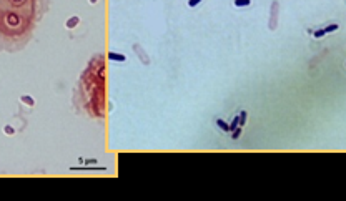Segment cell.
<instances>
[{"label": "cell", "mask_w": 346, "mask_h": 201, "mask_svg": "<svg viewBox=\"0 0 346 201\" xmlns=\"http://www.w3.org/2000/svg\"><path fill=\"white\" fill-rule=\"evenodd\" d=\"M235 5L236 7H246V5H250V0H235Z\"/></svg>", "instance_id": "cell-6"}, {"label": "cell", "mask_w": 346, "mask_h": 201, "mask_svg": "<svg viewBox=\"0 0 346 201\" xmlns=\"http://www.w3.org/2000/svg\"><path fill=\"white\" fill-rule=\"evenodd\" d=\"M201 0H188V7H196Z\"/></svg>", "instance_id": "cell-8"}, {"label": "cell", "mask_w": 346, "mask_h": 201, "mask_svg": "<svg viewBox=\"0 0 346 201\" xmlns=\"http://www.w3.org/2000/svg\"><path fill=\"white\" fill-rule=\"evenodd\" d=\"M78 23H80V18L75 15V17H72V18H68V20H67L65 27H67V28H75Z\"/></svg>", "instance_id": "cell-3"}, {"label": "cell", "mask_w": 346, "mask_h": 201, "mask_svg": "<svg viewBox=\"0 0 346 201\" xmlns=\"http://www.w3.org/2000/svg\"><path fill=\"white\" fill-rule=\"evenodd\" d=\"M35 15V0H0V32L8 37L23 35Z\"/></svg>", "instance_id": "cell-1"}, {"label": "cell", "mask_w": 346, "mask_h": 201, "mask_svg": "<svg viewBox=\"0 0 346 201\" xmlns=\"http://www.w3.org/2000/svg\"><path fill=\"white\" fill-rule=\"evenodd\" d=\"M108 60L112 62H125L126 57L122 53H115V52H108Z\"/></svg>", "instance_id": "cell-2"}, {"label": "cell", "mask_w": 346, "mask_h": 201, "mask_svg": "<svg viewBox=\"0 0 346 201\" xmlns=\"http://www.w3.org/2000/svg\"><path fill=\"white\" fill-rule=\"evenodd\" d=\"M22 103H25V105H28V107H33L35 105V101H33V98L32 96H28V95H22Z\"/></svg>", "instance_id": "cell-4"}, {"label": "cell", "mask_w": 346, "mask_h": 201, "mask_svg": "<svg viewBox=\"0 0 346 201\" xmlns=\"http://www.w3.org/2000/svg\"><path fill=\"white\" fill-rule=\"evenodd\" d=\"M325 34H326L325 30H316V32H314V37H316V38H319V37H323Z\"/></svg>", "instance_id": "cell-10"}, {"label": "cell", "mask_w": 346, "mask_h": 201, "mask_svg": "<svg viewBox=\"0 0 346 201\" xmlns=\"http://www.w3.org/2000/svg\"><path fill=\"white\" fill-rule=\"evenodd\" d=\"M95 2H97V0H90V3H95Z\"/></svg>", "instance_id": "cell-13"}, {"label": "cell", "mask_w": 346, "mask_h": 201, "mask_svg": "<svg viewBox=\"0 0 346 201\" xmlns=\"http://www.w3.org/2000/svg\"><path fill=\"white\" fill-rule=\"evenodd\" d=\"M216 125H218V126L221 128L223 131H231V130H230V125H228V123H225L223 120H216Z\"/></svg>", "instance_id": "cell-5"}, {"label": "cell", "mask_w": 346, "mask_h": 201, "mask_svg": "<svg viewBox=\"0 0 346 201\" xmlns=\"http://www.w3.org/2000/svg\"><path fill=\"white\" fill-rule=\"evenodd\" d=\"M3 131H5L7 135H13V133H15V130H13V126H10V125H7V126L3 128Z\"/></svg>", "instance_id": "cell-7"}, {"label": "cell", "mask_w": 346, "mask_h": 201, "mask_svg": "<svg viewBox=\"0 0 346 201\" xmlns=\"http://www.w3.org/2000/svg\"><path fill=\"white\" fill-rule=\"evenodd\" d=\"M245 118H246V113H245V111H241V115H240V123H241V125L245 123Z\"/></svg>", "instance_id": "cell-11"}, {"label": "cell", "mask_w": 346, "mask_h": 201, "mask_svg": "<svg viewBox=\"0 0 346 201\" xmlns=\"http://www.w3.org/2000/svg\"><path fill=\"white\" fill-rule=\"evenodd\" d=\"M240 133H241V130H240V128H235V133H233V138L236 140V138L240 136Z\"/></svg>", "instance_id": "cell-12"}, {"label": "cell", "mask_w": 346, "mask_h": 201, "mask_svg": "<svg viewBox=\"0 0 346 201\" xmlns=\"http://www.w3.org/2000/svg\"><path fill=\"white\" fill-rule=\"evenodd\" d=\"M336 28H338V25L334 23V25H330V27H326V28H325V32H334Z\"/></svg>", "instance_id": "cell-9"}]
</instances>
